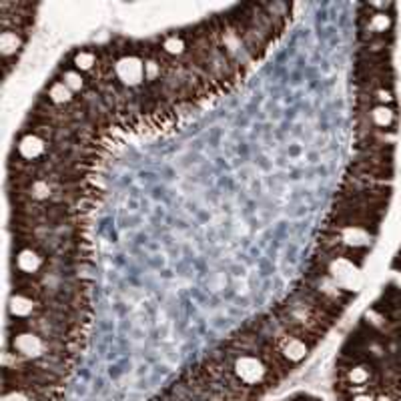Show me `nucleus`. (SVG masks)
Here are the masks:
<instances>
[{
  "mask_svg": "<svg viewBox=\"0 0 401 401\" xmlns=\"http://www.w3.org/2000/svg\"><path fill=\"white\" fill-rule=\"evenodd\" d=\"M273 347H275L277 353L285 359V363H287L289 367L299 365L301 361L309 355V351H311V347H309L303 339L295 337V335H289L287 331H285L283 337L277 339Z\"/></svg>",
  "mask_w": 401,
  "mask_h": 401,
  "instance_id": "39448f33",
  "label": "nucleus"
},
{
  "mask_svg": "<svg viewBox=\"0 0 401 401\" xmlns=\"http://www.w3.org/2000/svg\"><path fill=\"white\" fill-rule=\"evenodd\" d=\"M2 401H50L30 389H2Z\"/></svg>",
  "mask_w": 401,
  "mask_h": 401,
  "instance_id": "f8f14e48",
  "label": "nucleus"
},
{
  "mask_svg": "<svg viewBox=\"0 0 401 401\" xmlns=\"http://www.w3.org/2000/svg\"><path fill=\"white\" fill-rule=\"evenodd\" d=\"M28 32L25 30H2L0 32V54L4 60H16L21 50L25 49Z\"/></svg>",
  "mask_w": 401,
  "mask_h": 401,
  "instance_id": "423d86ee",
  "label": "nucleus"
},
{
  "mask_svg": "<svg viewBox=\"0 0 401 401\" xmlns=\"http://www.w3.org/2000/svg\"><path fill=\"white\" fill-rule=\"evenodd\" d=\"M43 97L49 102H52L54 106H60V108H69L76 100L75 93L65 82H60L58 78L50 80L47 89H45V93H43Z\"/></svg>",
  "mask_w": 401,
  "mask_h": 401,
  "instance_id": "0eeeda50",
  "label": "nucleus"
},
{
  "mask_svg": "<svg viewBox=\"0 0 401 401\" xmlns=\"http://www.w3.org/2000/svg\"><path fill=\"white\" fill-rule=\"evenodd\" d=\"M45 311V303L38 299H32L23 293H10L8 305H6V319H16V321H25L32 317H41Z\"/></svg>",
  "mask_w": 401,
  "mask_h": 401,
  "instance_id": "20e7f679",
  "label": "nucleus"
},
{
  "mask_svg": "<svg viewBox=\"0 0 401 401\" xmlns=\"http://www.w3.org/2000/svg\"><path fill=\"white\" fill-rule=\"evenodd\" d=\"M49 265V257L32 247L14 245L12 253V273L25 277H41Z\"/></svg>",
  "mask_w": 401,
  "mask_h": 401,
  "instance_id": "f03ea898",
  "label": "nucleus"
},
{
  "mask_svg": "<svg viewBox=\"0 0 401 401\" xmlns=\"http://www.w3.org/2000/svg\"><path fill=\"white\" fill-rule=\"evenodd\" d=\"M159 47L167 56H171L175 60H183L189 54V38H187V34H181V32L179 34H167V36L161 38Z\"/></svg>",
  "mask_w": 401,
  "mask_h": 401,
  "instance_id": "6e6552de",
  "label": "nucleus"
},
{
  "mask_svg": "<svg viewBox=\"0 0 401 401\" xmlns=\"http://www.w3.org/2000/svg\"><path fill=\"white\" fill-rule=\"evenodd\" d=\"M115 80L128 91H141L145 80V58L137 52H123L115 62Z\"/></svg>",
  "mask_w": 401,
  "mask_h": 401,
  "instance_id": "f257e3e1",
  "label": "nucleus"
},
{
  "mask_svg": "<svg viewBox=\"0 0 401 401\" xmlns=\"http://www.w3.org/2000/svg\"><path fill=\"white\" fill-rule=\"evenodd\" d=\"M363 21H365V28L361 30V34L367 36H385L393 26L391 16L385 12H369V16H363Z\"/></svg>",
  "mask_w": 401,
  "mask_h": 401,
  "instance_id": "9d476101",
  "label": "nucleus"
},
{
  "mask_svg": "<svg viewBox=\"0 0 401 401\" xmlns=\"http://www.w3.org/2000/svg\"><path fill=\"white\" fill-rule=\"evenodd\" d=\"M12 154L21 157L25 161H30V163H43L52 154V143L45 141L43 137H38L34 133L23 130Z\"/></svg>",
  "mask_w": 401,
  "mask_h": 401,
  "instance_id": "7ed1b4c3",
  "label": "nucleus"
},
{
  "mask_svg": "<svg viewBox=\"0 0 401 401\" xmlns=\"http://www.w3.org/2000/svg\"><path fill=\"white\" fill-rule=\"evenodd\" d=\"M263 8L267 10L269 16H273L277 23H281V25L287 23L289 10H291V6H289L287 2H267V4H263Z\"/></svg>",
  "mask_w": 401,
  "mask_h": 401,
  "instance_id": "ddd939ff",
  "label": "nucleus"
},
{
  "mask_svg": "<svg viewBox=\"0 0 401 401\" xmlns=\"http://www.w3.org/2000/svg\"><path fill=\"white\" fill-rule=\"evenodd\" d=\"M73 67L82 75H95L100 67L99 50L80 49L73 54Z\"/></svg>",
  "mask_w": 401,
  "mask_h": 401,
  "instance_id": "1a4fd4ad",
  "label": "nucleus"
},
{
  "mask_svg": "<svg viewBox=\"0 0 401 401\" xmlns=\"http://www.w3.org/2000/svg\"><path fill=\"white\" fill-rule=\"evenodd\" d=\"M56 78L60 80V82H65L75 95H82L87 89H89V80L84 78V75L82 73H78L75 67H69V69H58V75H56Z\"/></svg>",
  "mask_w": 401,
  "mask_h": 401,
  "instance_id": "9b49d317",
  "label": "nucleus"
}]
</instances>
